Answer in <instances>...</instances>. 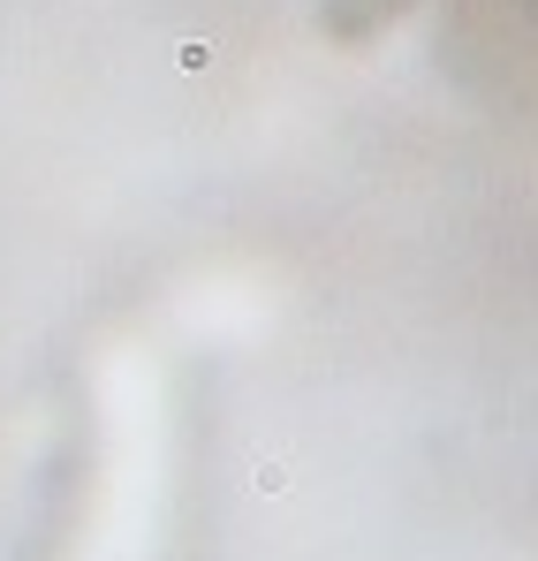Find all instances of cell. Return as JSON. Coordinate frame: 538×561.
Listing matches in <instances>:
<instances>
[{"mask_svg": "<svg viewBox=\"0 0 538 561\" xmlns=\"http://www.w3.org/2000/svg\"><path fill=\"white\" fill-rule=\"evenodd\" d=\"M394 8H402V0H342L334 23H342V31H364V23H379V15H394Z\"/></svg>", "mask_w": 538, "mask_h": 561, "instance_id": "cell-1", "label": "cell"}]
</instances>
